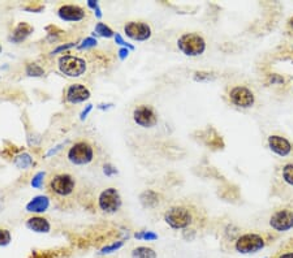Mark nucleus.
Wrapping results in <instances>:
<instances>
[{
    "mask_svg": "<svg viewBox=\"0 0 293 258\" xmlns=\"http://www.w3.org/2000/svg\"><path fill=\"white\" fill-rule=\"evenodd\" d=\"M177 47L184 55L199 56L205 53L206 41L197 33H185L177 40Z\"/></svg>",
    "mask_w": 293,
    "mask_h": 258,
    "instance_id": "obj_1",
    "label": "nucleus"
},
{
    "mask_svg": "<svg viewBox=\"0 0 293 258\" xmlns=\"http://www.w3.org/2000/svg\"><path fill=\"white\" fill-rule=\"evenodd\" d=\"M164 220L173 229H185L193 222L192 212L184 206H175L167 210L164 214Z\"/></svg>",
    "mask_w": 293,
    "mask_h": 258,
    "instance_id": "obj_2",
    "label": "nucleus"
},
{
    "mask_svg": "<svg viewBox=\"0 0 293 258\" xmlns=\"http://www.w3.org/2000/svg\"><path fill=\"white\" fill-rule=\"evenodd\" d=\"M58 67L63 75L68 77H80L86 72V62L82 58L73 55H63L59 58Z\"/></svg>",
    "mask_w": 293,
    "mask_h": 258,
    "instance_id": "obj_3",
    "label": "nucleus"
},
{
    "mask_svg": "<svg viewBox=\"0 0 293 258\" xmlns=\"http://www.w3.org/2000/svg\"><path fill=\"white\" fill-rule=\"evenodd\" d=\"M68 160L76 166H85L89 164L94 158V150L86 141H78L68 150Z\"/></svg>",
    "mask_w": 293,
    "mask_h": 258,
    "instance_id": "obj_4",
    "label": "nucleus"
},
{
    "mask_svg": "<svg viewBox=\"0 0 293 258\" xmlns=\"http://www.w3.org/2000/svg\"><path fill=\"white\" fill-rule=\"evenodd\" d=\"M266 246V240L258 233H245L237 238L234 249L241 254H253Z\"/></svg>",
    "mask_w": 293,
    "mask_h": 258,
    "instance_id": "obj_5",
    "label": "nucleus"
},
{
    "mask_svg": "<svg viewBox=\"0 0 293 258\" xmlns=\"http://www.w3.org/2000/svg\"><path fill=\"white\" fill-rule=\"evenodd\" d=\"M98 205L99 209L108 214H114L119 211L121 207V197L120 193L117 192L115 188H107L99 194L98 197Z\"/></svg>",
    "mask_w": 293,
    "mask_h": 258,
    "instance_id": "obj_6",
    "label": "nucleus"
},
{
    "mask_svg": "<svg viewBox=\"0 0 293 258\" xmlns=\"http://www.w3.org/2000/svg\"><path fill=\"white\" fill-rule=\"evenodd\" d=\"M76 181L68 173H59L54 176L50 181V189L55 193L56 196L65 197L69 196L75 190Z\"/></svg>",
    "mask_w": 293,
    "mask_h": 258,
    "instance_id": "obj_7",
    "label": "nucleus"
},
{
    "mask_svg": "<svg viewBox=\"0 0 293 258\" xmlns=\"http://www.w3.org/2000/svg\"><path fill=\"white\" fill-rule=\"evenodd\" d=\"M133 120L142 128H153L158 123V115L149 105H140L134 108Z\"/></svg>",
    "mask_w": 293,
    "mask_h": 258,
    "instance_id": "obj_8",
    "label": "nucleus"
},
{
    "mask_svg": "<svg viewBox=\"0 0 293 258\" xmlns=\"http://www.w3.org/2000/svg\"><path fill=\"white\" fill-rule=\"evenodd\" d=\"M229 99L234 106L241 108H249L255 102V95L246 86H234L229 93Z\"/></svg>",
    "mask_w": 293,
    "mask_h": 258,
    "instance_id": "obj_9",
    "label": "nucleus"
},
{
    "mask_svg": "<svg viewBox=\"0 0 293 258\" xmlns=\"http://www.w3.org/2000/svg\"><path fill=\"white\" fill-rule=\"evenodd\" d=\"M124 33L127 34L130 40L142 42L151 37V28L142 21H128L124 27Z\"/></svg>",
    "mask_w": 293,
    "mask_h": 258,
    "instance_id": "obj_10",
    "label": "nucleus"
},
{
    "mask_svg": "<svg viewBox=\"0 0 293 258\" xmlns=\"http://www.w3.org/2000/svg\"><path fill=\"white\" fill-rule=\"evenodd\" d=\"M271 228L277 232H286L293 228V211L288 209L279 210L271 216Z\"/></svg>",
    "mask_w": 293,
    "mask_h": 258,
    "instance_id": "obj_11",
    "label": "nucleus"
},
{
    "mask_svg": "<svg viewBox=\"0 0 293 258\" xmlns=\"http://www.w3.org/2000/svg\"><path fill=\"white\" fill-rule=\"evenodd\" d=\"M268 147L271 149V151L277 154L279 157L289 155L293 149L289 140L283 137V136H279V134H271L270 137H268Z\"/></svg>",
    "mask_w": 293,
    "mask_h": 258,
    "instance_id": "obj_12",
    "label": "nucleus"
},
{
    "mask_svg": "<svg viewBox=\"0 0 293 258\" xmlns=\"http://www.w3.org/2000/svg\"><path fill=\"white\" fill-rule=\"evenodd\" d=\"M90 98V92L86 86L81 85V84H73L67 89L65 93V99L69 103H82V102L88 101Z\"/></svg>",
    "mask_w": 293,
    "mask_h": 258,
    "instance_id": "obj_13",
    "label": "nucleus"
},
{
    "mask_svg": "<svg viewBox=\"0 0 293 258\" xmlns=\"http://www.w3.org/2000/svg\"><path fill=\"white\" fill-rule=\"evenodd\" d=\"M58 15L64 21H80L85 17V11L76 4H63L58 10Z\"/></svg>",
    "mask_w": 293,
    "mask_h": 258,
    "instance_id": "obj_14",
    "label": "nucleus"
},
{
    "mask_svg": "<svg viewBox=\"0 0 293 258\" xmlns=\"http://www.w3.org/2000/svg\"><path fill=\"white\" fill-rule=\"evenodd\" d=\"M26 228L30 231L36 232V233H49L51 229V224L47 219L42 216H32L26 220L25 223Z\"/></svg>",
    "mask_w": 293,
    "mask_h": 258,
    "instance_id": "obj_15",
    "label": "nucleus"
},
{
    "mask_svg": "<svg viewBox=\"0 0 293 258\" xmlns=\"http://www.w3.org/2000/svg\"><path fill=\"white\" fill-rule=\"evenodd\" d=\"M50 206V198L47 196H37L32 198V201L26 203L25 210L28 212H34V214H41V212L47 211Z\"/></svg>",
    "mask_w": 293,
    "mask_h": 258,
    "instance_id": "obj_16",
    "label": "nucleus"
},
{
    "mask_svg": "<svg viewBox=\"0 0 293 258\" xmlns=\"http://www.w3.org/2000/svg\"><path fill=\"white\" fill-rule=\"evenodd\" d=\"M140 202L145 209H154V207L159 205L160 196L156 192H154V190L147 189L141 193Z\"/></svg>",
    "mask_w": 293,
    "mask_h": 258,
    "instance_id": "obj_17",
    "label": "nucleus"
},
{
    "mask_svg": "<svg viewBox=\"0 0 293 258\" xmlns=\"http://www.w3.org/2000/svg\"><path fill=\"white\" fill-rule=\"evenodd\" d=\"M33 30H34V28L32 25H29V24L20 23L15 28V30H13L12 36H11V41H13V42H21V41L28 38L33 33Z\"/></svg>",
    "mask_w": 293,
    "mask_h": 258,
    "instance_id": "obj_18",
    "label": "nucleus"
},
{
    "mask_svg": "<svg viewBox=\"0 0 293 258\" xmlns=\"http://www.w3.org/2000/svg\"><path fill=\"white\" fill-rule=\"evenodd\" d=\"M132 258H156V251L149 246H137L132 250Z\"/></svg>",
    "mask_w": 293,
    "mask_h": 258,
    "instance_id": "obj_19",
    "label": "nucleus"
},
{
    "mask_svg": "<svg viewBox=\"0 0 293 258\" xmlns=\"http://www.w3.org/2000/svg\"><path fill=\"white\" fill-rule=\"evenodd\" d=\"M15 164H16V167H19L20 170H28L29 167L34 164V160H33L30 154L23 153L15 158Z\"/></svg>",
    "mask_w": 293,
    "mask_h": 258,
    "instance_id": "obj_20",
    "label": "nucleus"
},
{
    "mask_svg": "<svg viewBox=\"0 0 293 258\" xmlns=\"http://www.w3.org/2000/svg\"><path fill=\"white\" fill-rule=\"evenodd\" d=\"M25 73L29 77H42L45 76V69L37 63H28L25 66Z\"/></svg>",
    "mask_w": 293,
    "mask_h": 258,
    "instance_id": "obj_21",
    "label": "nucleus"
},
{
    "mask_svg": "<svg viewBox=\"0 0 293 258\" xmlns=\"http://www.w3.org/2000/svg\"><path fill=\"white\" fill-rule=\"evenodd\" d=\"M95 33H97L98 36L103 37V38H111V37H115L114 30L111 29L110 27H107V25L103 23H98L97 25H95Z\"/></svg>",
    "mask_w": 293,
    "mask_h": 258,
    "instance_id": "obj_22",
    "label": "nucleus"
},
{
    "mask_svg": "<svg viewBox=\"0 0 293 258\" xmlns=\"http://www.w3.org/2000/svg\"><path fill=\"white\" fill-rule=\"evenodd\" d=\"M134 237H136L137 240H143V241H155V240H158V235L151 231L137 232L136 235H134Z\"/></svg>",
    "mask_w": 293,
    "mask_h": 258,
    "instance_id": "obj_23",
    "label": "nucleus"
},
{
    "mask_svg": "<svg viewBox=\"0 0 293 258\" xmlns=\"http://www.w3.org/2000/svg\"><path fill=\"white\" fill-rule=\"evenodd\" d=\"M123 246H124V241L112 242V244L103 246V248L101 249V251H99V254H110V253L117 251L120 248H123Z\"/></svg>",
    "mask_w": 293,
    "mask_h": 258,
    "instance_id": "obj_24",
    "label": "nucleus"
},
{
    "mask_svg": "<svg viewBox=\"0 0 293 258\" xmlns=\"http://www.w3.org/2000/svg\"><path fill=\"white\" fill-rule=\"evenodd\" d=\"M283 179L286 184H289L290 186H293V163L284 166Z\"/></svg>",
    "mask_w": 293,
    "mask_h": 258,
    "instance_id": "obj_25",
    "label": "nucleus"
},
{
    "mask_svg": "<svg viewBox=\"0 0 293 258\" xmlns=\"http://www.w3.org/2000/svg\"><path fill=\"white\" fill-rule=\"evenodd\" d=\"M45 176H46V172H37L34 176H33L32 181H30V185L33 186V188H36V189H38V188H41V186L43 185V180H45Z\"/></svg>",
    "mask_w": 293,
    "mask_h": 258,
    "instance_id": "obj_26",
    "label": "nucleus"
},
{
    "mask_svg": "<svg viewBox=\"0 0 293 258\" xmlns=\"http://www.w3.org/2000/svg\"><path fill=\"white\" fill-rule=\"evenodd\" d=\"M97 40L93 38V37H88V38H85L80 45L77 46L78 50H88V49H93V47L97 46Z\"/></svg>",
    "mask_w": 293,
    "mask_h": 258,
    "instance_id": "obj_27",
    "label": "nucleus"
},
{
    "mask_svg": "<svg viewBox=\"0 0 293 258\" xmlns=\"http://www.w3.org/2000/svg\"><path fill=\"white\" fill-rule=\"evenodd\" d=\"M11 242V233L8 229L0 228V246H6Z\"/></svg>",
    "mask_w": 293,
    "mask_h": 258,
    "instance_id": "obj_28",
    "label": "nucleus"
},
{
    "mask_svg": "<svg viewBox=\"0 0 293 258\" xmlns=\"http://www.w3.org/2000/svg\"><path fill=\"white\" fill-rule=\"evenodd\" d=\"M114 38H115V42H116L117 45H120V46L125 47V49H128V50H134V46H133V45H129V43L125 42V41L123 40V37H121L119 33L115 34Z\"/></svg>",
    "mask_w": 293,
    "mask_h": 258,
    "instance_id": "obj_29",
    "label": "nucleus"
},
{
    "mask_svg": "<svg viewBox=\"0 0 293 258\" xmlns=\"http://www.w3.org/2000/svg\"><path fill=\"white\" fill-rule=\"evenodd\" d=\"M194 79L197 80V81H203V80H212L214 79V76L210 72H195Z\"/></svg>",
    "mask_w": 293,
    "mask_h": 258,
    "instance_id": "obj_30",
    "label": "nucleus"
},
{
    "mask_svg": "<svg viewBox=\"0 0 293 258\" xmlns=\"http://www.w3.org/2000/svg\"><path fill=\"white\" fill-rule=\"evenodd\" d=\"M88 6L91 8V10L94 11V14L97 15L98 19H101L102 12H101V8H99V3H98V2H94V0H89Z\"/></svg>",
    "mask_w": 293,
    "mask_h": 258,
    "instance_id": "obj_31",
    "label": "nucleus"
},
{
    "mask_svg": "<svg viewBox=\"0 0 293 258\" xmlns=\"http://www.w3.org/2000/svg\"><path fill=\"white\" fill-rule=\"evenodd\" d=\"M103 172L106 176H112V175H115V173H117V170L115 168L112 164L107 163V164H104L103 166Z\"/></svg>",
    "mask_w": 293,
    "mask_h": 258,
    "instance_id": "obj_32",
    "label": "nucleus"
},
{
    "mask_svg": "<svg viewBox=\"0 0 293 258\" xmlns=\"http://www.w3.org/2000/svg\"><path fill=\"white\" fill-rule=\"evenodd\" d=\"M73 46H75V43H73V42L67 43V45H62V46L56 47V49L54 50V51H52V54H58V53H60V51H64V50H68V49H71V47H73Z\"/></svg>",
    "mask_w": 293,
    "mask_h": 258,
    "instance_id": "obj_33",
    "label": "nucleus"
},
{
    "mask_svg": "<svg viewBox=\"0 0 293 258\" xmlns=\"http://www.w3.org/2000/svg\"><path fill=\"white\" fill-rule=\"evenodd\" d=\"M91 110H93V105L86 106V108H85V110H82V112L80 114V119H81V120H85V119H86V116H88L89 112H90Z\"/></svg>",
    "mask_w": 293,
    "mask_h": 258,
    "instance_id": "obj_34",
    "label": "nucleus"
},
{
    "mask_svg": "<svg viewBox=\"0 0 293 258\" xmlns=\"http://www.w3.org/2000/svg\"><path fill=\"white\" fill-rule=\"evenodd\" d=\"M271 82H272V84H284V79L283 77H280V76H277V75H272L271 76Z\"/></svg>",
    "mask_w": 293,
    "mask_h": 258,
    "instance_id": "obj_35",
    "label": "nucleus"
},
{
    "mask_svg": "<svg viewBox=\"0 0 293 258\" xmlns=\"http://www.w3.org/2000/svg\"><path fill=\"white\" fill-rule=\"evenodd\" d=\"M128 55H129V50L125 49V47H123V49L119 50V56H120V59H125V58H128Z\"/></svg>",
    "mask_w": 293,
    "mask_h": 258,
    "instance_id": "obj_36",
    "label": "nucleus"
},
{
    "mask_svg": "<svg viewBox=\"0 0 293 258\" xmlns=\"http://www.w3.org/2000/svg\"><path fill=\"white\" fill-rule=\"evenodd\" d=\"M277 258H293V251H284L277 255Z\"/></svg>",
    "mask_w": 293,
    "mask_h": 258,
    "instance_id": "obj_37",
    "label": "nucleus"
},
{
    "mask_svg": "<svg viewBox=\"0 0 293 258\" xmlns=\"http://www.w3.org/2000/svg\"><path fill=\"white\" fill-rule=\"evenodd\" d=\"M26 11H41L42 10V6H38V7H33V6H28L25 7Z\"/></svg>",
    "mask_w": 293,
    "mask_h": 258,
    "instance_id": "obj_38",
    "label": "nucleus"
},
{
    "mask_svg": "<svg viewBox=\"0 0 293 258\" xmlns=\"http://www.w3.org/2000/svg\"><path fill=\"white\" fill-rule=\"evenodd\" d=\"M289 27L292 28V30H293V17H292V19H290V20H289Z\"/></svg>",
    "mask_w": 293,
    "mask_h": 258,
    "instance_id": "obj_39",
    "label": "nucleus"
},
{
    "mask_svg": "<svg viewBox=\"0 0 293 258\" xmlns=\"http://www.w3.org/2000/svg\"><path fill=\"white\" fill-rule=\"evenodd\" d=\"M0 53H2V46H0Z\"/></svg>",
    "mask_w": 293,
    "mask_h": 258,
    "instance_id": "obj_40",
    "label": "nucleus"
}]
</instances>
